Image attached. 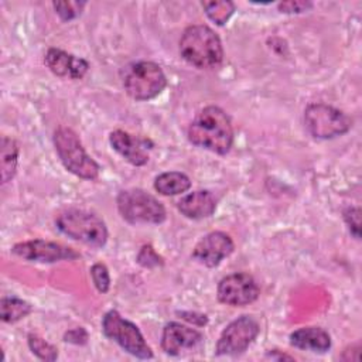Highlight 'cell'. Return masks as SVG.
<instances>
[{
  "label": "cell",
  "instance_id": "obj_21",
  "mask_svg": "<svg viewBox=\"0 0 362 362\" xmlns=\"http://www.w3.org/2000/svg\"><path fill=\"white\" fill-rule=\"evenodd\" d=\"M202 8L211 21L223 25L235 11V3L229 0L222 1H202Z\"/></svg>",
  "mask_w": 362,
  "mask_h": 362
},
{
  "label": "cell",
  "instance_id": "obj_24",
  "mask_svg": "<svg viewBox=\"0 0 362 362\" xmlns=\"http://www.w3.org/2000/svg\"><path fill=\"white\" fill-rule=\"evenodd\" d=\"M90 276L93 280L95 287L98 288L99 293H107L110 287V276L109 270L103 263H95L90 267Z\"/></svg>",
  "mask_w": 362,
  "mask_h": 362
},
{
  "label": "cell",
  "instance_id": "obj_16",
  "mask_svg": "<svg viewBox=\"0 0 362 362\" xmlns=\"http://www.w3.org/2000/svg\"><path fill=\"white\" fill-rule=\"evenodd\" d=\"M178 211L189 219H202L214 214L216 208L215 197L206 189L194 191L178 201Z\"/></svg>",
  "mask_w": 362,
  "mask_h": 362
},
{
  "label": "cell",
  "instance_id": "obj_29",
  "mask_svg": "<svg viewBox=\"0 0 362 362\" xmlns=\"http://www.w3.org/2000/svg\"><path fill=\"white\" fill-rule=\"evenodd\" d=\"M184 320L195 324V325H205L206 324V317L202 314H195V313H180Z\"/></svg>",
  "mask_w": 362,
  "mask_h": 362
},
{
  "label": "cell",
  "instance_id": "obj_23",
  "mask_svg": "<svg viewBox=\"0 0 362 362\" xmlns=\"http://www.w3.org/2000/svg\"><path fill=\"white\" fill-rule=\"evenodd\" d=\"M52 6L57 14L61 17V20L69 21L81 16L86 3L85 1H55L52 3Z\"/></svg>",
  "mask_w": 362,
  "mask_h": 362
},
{
  "label": "cell",
  "instance_id": "obj_5",
  "mask_svg": "<svg viewBox=\"0 0 362 362\" xmlns=\"http://www.w3.org/2000/svg\"><path fill=\"white\" fill-rule=\"evenodd\" d=\"M122 82L126 93L132 99L148 100L164 90L167 78L156 62L139 61L124 66L122 71Z\"/></svg>",
  "mask_w": 362,
  "mask_h": 362
},
{
  "label": "cell",
  "instance_id": "obj_13",
  "mask_svg": "<svg viewBox=\"0 0 362 362\" xmlns=\"http://www.w3.org/2000/svg\"><path fill=\"white\" fill-rule=\"evenodd\" d=\"M204 341V337L195 328H189L180 322H168L163 329L161 348L165 354L177 356L182 351H192L198 348Z\"/></svg>",
  "mask_w": 362,
  "mask_h": 362
},
{
  "label": "cell",
  "instance_id": "obj_22",
  "mask_svg": "<svg viewBox=\"0 0 362 362\" xmlns=\"http://www.w3.org/2000/svg\"><path fill=\"white\" fill-rule=\"evenodd\" d=\"M28 346L31 352L42 361H55L58 356V349L54 345L48 344L41 337H38L37 334L28 335Z\"/></svg>",
  "mask_w": 362,
  "mask_h": 362
},
{
  "label": "cell",
  "instance_id": "obj_15",
  "mask_svg": "<svg viewBox=\"0 0 362 362\" xmlns=\"http://www.w3.org/2000/svg\"><path fill=\"white\" fill-rule=\"evenodd\" d=\"M110 146L116 150L127 163L140 167L148 161V154L144 151V140H139L123 130H115L109 136Z\"/></svg>",
  "mask_w": 362,
  "mask_h": 362
},
{
  "label": "cell",
  "instance_id": "obj_26",
  "mask_svg": "<svg viewBox=\"0 0 362 362\" xmlns=\"http://www.w3.org/2000/svg\"><path fill=\"white\" fill-rule=\"evenodd\" d=\"M345 223L349 228V232L355 239H359V225H361V209L358 206H349L344 211Z\"/></svg>",
  "mask_w": 362,
  "mask_h": 362
},
{
  "label": "cell",
  "instance_id": "obj_7",
  "mask_svg": "<svg viewBox=\"0 0 362 362\" xmlns=\"http://www.w3.org/2000/svg\"><path fill=\"white\" fill-rule=\"evenodd\" d=\"M102 331L130 355L140 359L153 358V351L144 341V337L136 324L123 318L116 310H110L105 314L102 320Z\"/></svg>",
  "mask_w": 362,
  "mask_h": 362
},
{
  "label": "cell",
  "instance_id": "obj_17",
  "mask_svg": "<svg viewBox=\"0 0 362 362\" xmlns=\"http://www.w3.org/2000/svg\"><path fill=\"white\" fill-rule=\"evenodd\" d=\"M290 344L298 349L322 354L331 348V337L320 327H303L290 334Z\"/></svg>",
  "mask_w": 362,
  "mask_h": 362
},
{
  "label": "cell",
  "instance_id": "obj_1",
  "mask_svg": "<svg viewBox=\"0 0 362 362\" xmlns=\"http://www.w3.org/2000/svg\"><path fill=\"white\" fill-rule=\"evenodd\" d=\"M188 140L216 154H226L233 144V127L229 116L218 106L204 107L188 127Z\"/></svg>",
  "mask_w": 362,
  "mask_h": 362
},
{
  "label": "cell",
  "instance_id": "obj_6",
  "mask_svg": "<svg viewBox=\"0 0 362 362\" xmlns=\"http://www.w3.org/2000/svg\"><path fill=\"white\" fill-rule=\"evenodd\" d=\"M116 204L122 218L129 223H161L165 221L163 204L144 189H123L119 192Z\"/></svg>",
  "mask_w": 362,
  "mask_h": 362
},
{
  "label": "cell",
  "instance_id": "obj_18",
  "mask_svg": "<svg viewBox=\"0 0 362 362\" xmlns=\"http://www.w3.org/2000/svg\"><path fill=\"white\" fill-rule=\"evenodd\" d=\"M191 180L188 175L180 171H167L156 177L154 188L161 195H178L188 191Z\"/></svg>",
  "mask_w": 362,
  "mask_h": 362
},
{
  "label": "cell",
  "instance_id": "obj_11",
  "mask_svg": "<svg viewBox=\"0 0 362 362\" xmlns=\"http://www.w3.org/2000/svg\"><path fill=\"white\" fill-rule=\"evenodd\" d=\"M260 294L255 279L247 273H232L218 284V300L228 305H247Z\"/></svg>",
  "mask_w": 362,
  "mask_h": 362
},
{
  "label": "cell",
  "instance_id": "obj_28",
  "mask_svg": "<svg viewBox=\"0 0 362 362\" xmlns=\"http://www.w3.org/2000/svg\"><path fill=\"white\" fill-rule=\"evenodd\" d=\"M64 341L71 342V344H76V345H83L88 341V332L82 327L69 329V331L65 332Z\"/></svg>",
  "mask_w": 362,
  "mask_h": 362
},
{
  "label": "cell",
  "instance_id": "obj_2",
  "mask_svg": "<svg viewBox=\"0 0 362 362\" xmlns=\"http://www.w3.org/2000/svg\"><path fill=\"white\" fill-rule=\"evenodd\" d=\"M180 54L188 64L201 69L216 68L223 59L221 38L204 24L185 28L180 40Z\"/></svg>",
  "mask_w": 362,
  "mask_h": 362
},
{
  "label": "cell",
  "instance_id": "obj_19",
  "mask_svg": "<svg viewBox=\"0 0 362 362\" xmlns=\"http://www.w3.org/2000/svg\"><path fill=\"white\" fill-rule=\"evenodd\" d=\"M18 161V144L16 140L3 136L1 137V148H0V177L1 182H8L17 170Z\"/></svg>",
  "mask_w": 362,
  "mask_h": 362
},
{
  "label": "cell",
  "instance_id": "obj_8",
  "mask_svg": "<svg viewBox=\"0 0 362 362\" xmlns=\"http://www.w3.org/2000/svg\"><path fill=\"white\" fill-rule=\"evenodd\" d=\"M304 124L315 139H334L349 132L351 117L342 110L325 105L311 103L304 110Z\"/></svg>",
  "mask_w": 362,
  "mask_h": 362
},
{
  "label": "cell",
  "instance_id": "obj_3",
  "mask_svg": "<svg viewBox=\"0 0 362 362\" xmlns=\"http://www.w3.org/2000/svg\"><path fill=\"white\" fill-rule=\"evenodd\" d=\"M54 146L64 167L83 180H96L99 175V164L86 153L78 134L65 126L54 133Z\"/></svg>",
  "mask_w": 362,
  "mask_h": 362
},
{
  "label": "cell",
  "instance_id": "obj_14",
  "mask_svg": "<svg viewBox=\"0 0 362 362\" xmlns=\"http://www.w3.org/2000/svg\"><path fill=\"white\" fill-rule=\"evenodd\" d=\"M44 62L52 74L61 78L81 79L89 69L88 61L59 48H49L45 54Z\"/></svg>",
  "mask_w": 362,
  "mask_h": 362
},
{
  "label": "cell",
  "instance_id": "obj_12",
  "mask_svg": "<svg viewBox=\"0 0 362 362\" xmlns=\"http://www.w3.org/2000/svg\"><path fill=\"white\" fill-rule=\"evenodd\" d=\"M233 240L228 233L222 230H214L205 235L195 245L192 257L206 267H215L233 252Z\"/></svg>",
  "mask_w": 362,
  "mask_h": 362
},
{
  "label": "cell",
  "instance_id": "obj_10",
  "mask_svg": "<svg viewBox=\"0 0 362 362\" xmlns=\"http://www.w3.org/2000/svg\"><path fill=\"white\" fill-rule=\"evenodd\" d=\"M11 252L30 262H40V263H55L61 260H74L78 259L81 255L75 249L44 239H34L27 242L16 243L11 247Z\"/></svg>",
  "mask_w": 362,
  "mask_h": 362
},
{
  "label": "cell",
  "instance_id": "obj_25",
  "mask_svg": "<svg viewBox=\"0 0 362 362\" xmlns=\"http://www.w3.org/2000/svg\"><path fill=\"white\" fill-rule=\"evenodd\" d=\"M137 262L143 266V267H157V266H161L164 262H163V257L154 250V247L151 245H144L139 255H137Z\"/></svg>",
  "mask_w": 362,
  "mask_h": 362
},
{
  "label": "cell",
  "instance_id": "obj_27",
  "mask_svg": "<svg viewBox=\"0 0 362 362\" xmlns=\"http://www.w3.org/2000/svg\"><path fill=\"white\" fill-rule=\"evenodd\" d=\"M313 7V3L310 1H284L279 4V10L281 13H303Z\"/></svg>",
  "mask_w": 362,
  "mask_h": 362
},
{
  "label": "cell",
  "instance_id": "obj_20",
  "mask_svg": "<svg viewBox=\"0 0 362 362\" xmlns=\"http://www.w3.org/2000/svg\"><path fill=\"white\" fill-rule=\"evenodd\" d=\"M31 311V304L18 297H3L0 300V317L3 322H17L25 318Z\"/></svg>",
  "mask_w": 362,
  "mask_h": 362
},
{
  "label": "cell",
  "instance_id": "obj_9",
  "mask_svg": "<svg viewBox=\"0 0 362 362\" xmlns=\"http://www.w3.org/2000/svg\"><path fill=\"white\" fill-rule=\"evenodd\" d=\"M259 324L250 315H242L226 325L216 342V355H238L247 349L259 334Z\"/></svg>",
  "mask_w": 362,
  "mask_h": 362
},
{
  "label": "cell",
  "instance_id": "obj_4",
  "mask_svg": "<svg viewBox=\"0 0 362 362\" xmlns=\"http://www.w3.org/2000/svg\"><path fill=\"white\" fill-rule=\"evenodd\" d=\"M55 225L68 238L88 246L102 247L107 240L105 222L96 214L89 211L75 208L66 209L57 216Z\"/></svg>",
  "mask_w": 362,
  "mask_h": 362
}]
</instances>
